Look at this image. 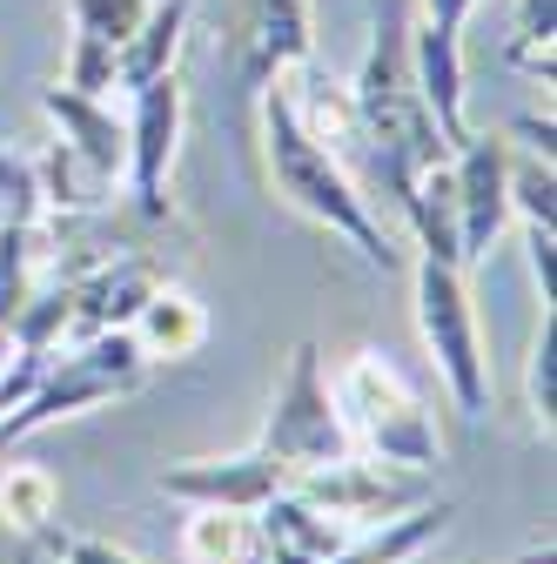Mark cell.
I'll return each instance as SVG.
<instances>
[{
  "label": "cell",
  "instance_id": "17",
  "mask_svg": "<svg viewBox=\"0 0 557 564\" xmlns=\"http://www.w3.org/2000/svg\"><path fill=\"white\" fill-rule=\"evenodd\" d=\"M450 518H457L450 498H424V505H409V511H396V518H383V524H363L329 564H409L416 551H430V544L444 538Z\"/></svg>",
  "mask_w": 557,
  "mask_h": 564
},
{
  "label": "cell",
  "instance_id": "23",
  "mask_svg": "<svg viewBox=\"0 0 557 564\" xmlns=\"http://www.w3.org/2000/svg\"><path fill=\"white\" fill-rule=\"evenodd\" d=\"M524 390H531V416H537V431L550 437V423H557V316H550V310H544L537 343H531V377H524Z\"/></svg>",
  "mask_w": 557,
  "mask_h": 564
},
{
  "label": "cell",
  "instance_id": "14",
  "mask_svg": "<svg viewBox=\"0 0 557 564\" xmlns=\"http://www.w3.org/2000/svg\"><path fill=\"white\" fill-rule=\"evenodd\" d=\"M67 14H75V47H67V88L81 95H101L114 88V54L121 41L142 28L149 0H67Z\"/></svg>",
  "mask_w": 557,
  "mask_h": 564
},
{
  "label": "cell",
  "instance_id": "21",
  "mask_svg": "<svg viewBox=\"0 0 557 564\" xmlns=\"http://www.w3.org/2000/svg\"><path fill=\"white\" fill-rule=\"evenodd\" d=\"M504 195H511V216H524V229H550V223H557V175H550V155L511 162Z\"/></svg>",
  "mask_w": 557,
  "mask_h": 564
},
{
  "label": "cell",
  "instance_id": "7",
  "mask_svg": "<svg viewBox=\"0 0 557 564\" xmlns=\"http://www.w3.org/2000/svg\"><path fill=\"white\" fill-rule=\"evenodd\" d=\"M309 47V0H216V61L242 95L283 82Z\"/></svg>",
  "mask_w": 557,
  "mask_h": 564
},
{
  "label": "cell",
  "instance_id": "19",
  "mask_svg": "<svg viewBox=\"0 0 557 564\" xmlns=\"http://www.w3.org/2000/svg\"><path fill=\"white\" fill-rule=\"evenodd\" d=\"M54 518H61V484H54L47 464H8L0 470V524L21 531V538H41Z\"/></svg>",
  "mask_w": 557,
  "mask_h": 564
},
{
  "label": "cell",
  "instance_id": "27",
  "mask_svg": "<svg viewBox=\"0 0 557 564\" xmlns=\"http://www.w3.org/2000/svg\"><path fill=\"white\" fill-rule=\"evenodd\" d=\"M511 134L524 141L531 155H557V121H550V115H517V121H511Z\"/></svg>",
  "mask_w": 557,
  "mask_h": 564
},
{
  "label": "cell",
  "instance_id": "6",
  "mask_svg": "<svg viewBox=\"0 0 557 564\" xmlns=\"http://www.w3.org/2000/svg\"><path fill=\"white\" fill-rule=\"evenodd\" d=\"M255 444H262L275 464H283L290 477L323 470V464H336V457H350V451H357L350 431H342L336 397H329L323 349H316L309 336L290 349V370H283V383H275V397H269V423H262V437H255Z\"/></svg>",
  "mask_w": 557,
  "mask_h": 564
},
{
  "label": "cell",
  "instance_id": "24",
  "mask_svg": "<svg viewBox=\"0 0 557 564\" xmlns=\"http://www.w3.org/2000/svg\"><path fill=\"white\" fill-rule=\"evenodd\" d=\"M550 34H557V0H517V41L511 61L550 82Z\"/></svg>",
  "mask_w": 557,
  "mask_h": 564
},
{
  "label": "cell",
  "instance_id": "12",
  "mask_svg": "<svg viewBox=\"0 0 557 564\" xmlns=\"http://www.w3.org/2000/svg\"><path fill=\"white\" fill-rule=\"evenodd\" d=\"M290 484V470L275 464L262 444L236 451V457H188V464H162L155 490L175 505H216V511H255L262 498Z\"/></svg>",
  "mask_w": 557,
  "mask_h": 564
},
{
  "label": "cell",
  "instance_id": "15",
  "mask_svg": "<svg viewBox=\"0 0 557 564\" xmlns=\"http://www.w3.org/2000/svg\"><path fill=\"white\" fill-rule=\"evenodd\" d=\"M41 115L61 128V141L75 149L88 169H101L108 182H121V162H128V134L121 121L101 108V95H81V88H41Z\"/></svg>",
  "mask_w": 557,
  "mask_h": 564
},
{
  "label": "cell",
  "instance_id": "2",
  "mask_svg": "<svg viewBox=\"0 0 557 564\" xmlns=\"http://www.w3.org/2000/svg\"><path fill=\"white\" fill-rule=\"evenodd\" d=\"M255 121H262L269 188L283 195L296 216H309V223H323L329 236H342L370 269H396V249H390V236H383V223H376V208L363 202V188H357L350 175H342V162L296 121L283 82H269V88L255 95Z\"/></svg>",
  "mask_w": 557,
  "mask_h": 564
},
{
  "label": "cell",
  "instance_id": "30",
  "mask_svg": "<svg viewBox=\"0 0 557 564\" xmlns=\"http://www.w3.org/2000/svg\"><path fill=\"white\" fill-rule=\"evenodd\" d=\"M229 564H269V557H262V551H242V557H229Z\"/></svg>",
  "mask_w": 557,
  "mask_h": 564
},
{
  "label": "cell",
  "instance_id": "28",
  "mask_svg": "<svg viewBox=\"0 0 557 564\" xmlns=\"http://www.w3.org/2000/svg\"><path fill=\"white\" fill-rule=\"evenodd\" d=\"M0 564H41V544H34V538H21V531H8V524H0Z\"/></svg>",
  "mask_w": 557,
  "mask_h": 564
},
{
  "label": "cell",
  "instance_id": "8",
  "mask_svg": "<svg viewBox=\"0 0 557 564\" xmlns=\"http://www.w3.org/2000/svg\"><path fill=\"white\" fill-rule=\"evenodd\" d=\"M54 269L67 275V343L101 336V329H128L134 310L168 282V262L149 256V249L75 256V262H54Z\"/></svg>",
  "mask_w": 557,
  "mask_h": 564
},
{
  "label": "cell",
  "instance_id": "20",
  "mask_svg": "<svg viewBox=\"0 0 557 564\" xmlns=\"http://www.w3.org/2000/svg\"><path fill=\"white\" fill-rule=\"evenodd\" d=\"M195 518L182 524V557L188 564H229L255 551V518L249 511H216V505H188Z\"/></svg>",
  "mask_w": 557,
  "mask_h": 564
},
{
  "label": "cell",
  "instance_id": "18",
  "mask_svg": "<svg viewBox=\"0 0 557 564\" xmlns=\"http://www.w3.org/2000/svg\"><path fill=\"white\" fill-rule=\"evenodd\" d=\"M134 343H142V357L149 364H162V357H195V349H201V336H208V310L182 290V282L168 275L162 282V290L142 303V310H134Z\"/></svg>",
  "mask_w": 557,
  "mask_h": 564
},
{
  "label": "cell",
  "instance_id": "31",
  "mask_svg": "<svg viewBox=\"0 0 557 564\" xmlns=\"http://www.w3.org/2000/svg\"><path fill=\"white\" fill-rule=\"evenodd\" d=\"M41 564H47V551H41Z\"/></svg>",
  "mask_w": 557,
  "mask_h": 564
},
{
  "label": "cell",
  "instance_id": "25",
  "mask_svg": "<svg viewBox=\"0 0 557 564\" xmlns=\"http://www.w3.org/2000/svg\"><path fill=\"white\" fill-rule=\"evenodd\" d=\"M34 544H41L54 564H149V557H134V551H121V544H108V538H81V531H61V524H47Z\"/></svg>",
  "mask_w": 557,
  "mask_h": 564
},
{
  "label": "cell",
  "instance_id": "16",
  "mask_svg": "<svg viewBox=\"0 0 557 564\" xmlns=\"http://www.w3.org/2000/svg\"><path fill=\"white\" fill-rule=\"evenodd\" d=\"M188 21H195V0H149L142 28H134V34L121 41V54H114V82L134 95V88L175 75L182 41H188Z\"/></svg>",
  "mask_w": 557,
  "mask_h": 564
},
{
  "label": "cell",
  "instance_id": "1",
  "mask_svg": "<svg viewBox=\"0 0 557 564\" xmlns=\"http://www.w3.org/2000/svg\"><path fill=\"white\" fill-rule=\"evenodd\" d=\"M350 101H357V121H363V155L350 169V182L363 188V202H390L403 208V195L416 188V175L450 162V141L416 88V67H409V8L390 0L370 28V54L350 82Z\"/></svg>",
  "mask_w": 557,
  "mask_h": 564
},
{
  "label": "cell",
  "instance_id": "29",
  "mask_svg": "<svg viewBox=\"0 0 557 564\" xmlns=\"http://www.w3.org/2000/svg\"><path fill=\"white\" fill-rule=\"evenodd\" d=\"M8 364H14V336L0 329V377H8Z\"/></svg>",
  "mask_w": 557,
  "mask_h": 564
},
{
  "label": "cell",
  "instance_id": "9",
  "mask_svg": "<svg viewBox=\"0 0 557 564\" xmlns=\"http://www.w3.org/2000/svg\"><path fill=\"white\" fill-rule=\"evenodd\" d=\"M182 121H188V88L182 75H162L149 88H134L128 101V162H121V182L134 195V216L142 223H168L175 202H168V162H175V141H182Z\"/></svg>",
  "mask_w": 557,
  "mask_h": 564
},
{
  "label": "cell",
  "instance_id": "13",
  "mask_svg": "<svg viewBox=\"0 0 557 564\" xmlns=\"http://www.w3.org/2000/svg\"><path fill=\"white\" fill-rule=\"evenodd\" d=\"M249 518H255V551L269 564H329L342 544L357 538V524H342L323 505H309L296 484H283L275 498H262Z\"/></svg>",
  "mask_w": 557,
  "mask_h": 564
},
{
  "label": "cell",
  "instance_id": "22",
  "mask_svg": "<svg viewBox=\"0 0 557 564\" xmlns=\"http://www.w3.org/2000/svg\"><path fill=\"white\" fill-rule=\"evenodd\" d=\"M41 216H47V202H41L34 155L0 141V223H41Z\"/></svg>",
  "mask_w": 557,
  "mask_h": 564
},
{
  "label": "cell",
  "instance_id": "4",
  "mask_svg": "<svg viewBox=\"0 0 557 564\" xmlns=\"http://www.w3.org/2000/svg\"><path fill=\"white\" fill-rule=\"evenodd\" d=\"M149 383V357H142V343H134V329H101V336H81L67 357L34 377V390L14 403V410H0V451L47 431L54 416H81L95 403H114V397H134Z\"/></svg>",
  "mask_w": 557,
  "mask_h": 564
},
{
  "label": "cell",
  "instance_id": "5",
  "mask_svg": "<svg viewBox=\"0 0 557 564\" xmlns=\"http://www.w3.org/2000/svg\"><path fill=\"white\" fill-rule=\"evenodd\" d=\"M416 329H424V349L450 390V403L483 423L491 416V357H483V323L470 303V269L416 256Z\"/></svg>",
  "mask_w": 557,
  "mask_h": 564
},
{
  "label": "cell",
  "instance_id": "10",
  "mask_svg": "<svg viewBox=\"0 0 557 564\" xmlns=\"http://www.w3.org/2000/svg\"><path fill=\"white\" fill-rule=\"evenodd\" d=\"M309 505H323L329 518H342V524H383V518H396V511H409V505H424L430 498V484H424V470H390L383 457H363V451H350V457H336V464H323V470H303V477H290Z\"/></svg>",
  "mask_w": 557,
  "mask_h": 564
},
{
  "label": "cell",
  "instance_id": "11",
  "mask_svg": "<svg viewBox=\"0 0 557 564\" xmlns=\"http://www.w3.org/2000/svg\"><path fill=\"white\" fill-rule=\"evenodd\" d=\"M511 141L504 134H463L450 149V195H457V236H463V262L477 269L491 256V242L511 229Z\"/></svg>",
  "mask_w": 557,
  "mask_h": 564
},
{
  "label": "cell",
  "instance_id": "26",
  "mask_svg": "<svg viewBox=\"0 0 557 564\" xmlns=\"http://www.w3.org/2000/svg\"><path fill=\"white\" fill-rule=\"evenodd\" d=\"M550 229H524V256H531V282H537V296H544V310H550Z\"/></svg>",
  "mask_w": 557,
  "mask_h": 564
},
{
  "label": "cell",
  "instance_id": "3",
  "mask_svg": "<svg viewBox=\"0 0 557 564\" xmlns=\"http://www.w3.org/2000/svg\"><path fill=\"white\" fill-rule=\"evenodd\" d=\"M336 410H342V431L363 457H383V464H403V470H437L444 464V437H437V416L416 397L376 349H357L350 364L336 370L329 383Z\"/></svg>",
  "mask_w": 557,
  "mask_h": 564
}]
</instances>
